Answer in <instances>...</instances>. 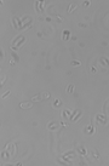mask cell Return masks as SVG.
Returning <instances> with one entry per match:
<instances>
[{
  "label": "cell",
  "mask_w": 109,
  "mask_h": 166,
  "mask_svg": "<svg viewBox=\"0 0 109 166\" xmlns=\"http://www.w3.org/2000/svg\"><path fill=\"white\" fill-rule=\"evenodd\" d=\"M12 24H14L15 29H22V21L18 17H12Z\"/></svg>",
  "instance_id": "cell-5"
},
{
  "label": "cell",
  "mask_w": 109,
  "mask_h": 166,
  "mask_svg": "<svg viewBox=\"0 0 109 166\" xmlns=\"http://www.w3.org/2000/svg\"><path fill=\"white\" fill-rule=\"evenodd\" d=\"M91 72H92V73H96V68H93V67H92V68H91Z\"/></svg>",
  "instance_id": "cell-28"
},
{
  "label": "cell",
  "mask_w": 109,
  "mask_h": 166,
  "mask_svg": "<svg viewBox=\"0 0 109 166\" xmlns=\"http://www.w3.org/2000/svg\"><path fill=\"white\" fill-rule=\"evenodd\" d=\"M76 5H75V4H70V6H69V9H68V14H70V12H73V11H74L75 9H76Z\"/></svg>",
  "instance_id": "cell-22"
},
{
  "label": "cell",
  "mask_w": 109,
  "mask_h": 166,
  "mask_svg": "<svg viewBox=\"0 0 109 166\" xmlns=\"http://www.w3.org/2000/svg\"><path fill=\"white\" fill-rule=\"evenodd\" d=\"M92 155H93V158H95L96 160H99V159H101V155H99V153L96 152V150H92Z\"/></svg>",
  "instance_id": "cell-21"
},
{
  "label": "cell",
  "mask_w": 109,
  "mask_h": 166,
  "mask_svg": "<svg viewBox=\"0 0 109 166\" xmlns=\"http://www.w3.org/2000/svg\"><path fill=\"white\" fill-rule=\"evenodd\" d=\"M52 105H53V108H60L62 105V102H61V99H58V98H56L53 101V103H52Z\"/></svg>",
  "instance_id": "cell-17"
},
{
  "label": "cell",
  "mask_w": 109,
  "mask_h": 166,
  "mask_svg": "<svg viewBox=\"0 0 109 166\" xmlns=\"http://www.w3.org/2000/svg\"><path fill=\"white\" fill-rule=\"evenodd\" d=\"M50 97H51V93H48V92H42V93L38 95V96L32 97V102H38V101H42V99H47Z\"/></svg>",
  "instance_id": "cell-2"
},
{
  "label": "cell",
  "mask_w": 109,
  "mask_h": 166,
  "mask_svg": "<svg viewBox=\"0 0 109 166\" xmlns=\"http://www.w3.org/2000/svg\"><path fill=\"white\" fill-rule=\"evenodd\" d=\"M81 115H82L81 110H76L75 113H73V114H72V117H70V121H76L78 119L81 118Z\"/></svg>",
  "instance_id": "cell-9"
},
{
  "label": "cell",
  "mask_w": 109,
  "mask_h": 166,
  "mask_svg": "<svg viewBox=\"0 0 109 166\" xmlns=\"http://www.w3.org/2000/svg\"><path fill=\"white\" fill-rule=\"evenodd\" d=\"M0 6H3V1H0Z\"/></svg>",
  "instance_id": "cell-30"
},
{
  "label": "cell",
  "mask_w": 109,
  "mask_h": 166,
  "mask_svg": "<svg viewBox=\"0 0 109 166\" xmlns=\"http://www.w3.org/2000/svg\"><path fill=\"white\" fill-rule=\"evenodd\" d=\"M10 64H11V66H15V64H16V62H15V61H12V60H10Z\"/></svg>",
  "instance_id": "cell-27"
},
{
  "label": "cell",
  "mask_w": 109,
  "mask_h": 166,
  "mask_svg": "<svg viewBox=\"0 0 109 166\" xmlns=\"http://www.w3.org/2000/svg\"><path fill=\"white\" fill-rule=\"evenodd\" d=\"M21 21H22V29H24V28H28L30 26L32 18L30 17H23V20H21Z\"/></svg>",
  "instance_id": "cell-7"
},
{
  "label": "cell",
  "mask_w": 109,
  "mask_h": 166,
  "mask_svg": "<svg viewBox=\"0 0 109 166\" xmlns=\"http://www.w3.org/2000/svg\"><path fill=\"white\" fill-rule=\"evenodd\" d=\"M24 42H26V36H24V35H17V36L15 38V40L12 41L11 47L14 48V50H17V48H20L22 45H24Z\"/></svg>",
  "instance_id": "cell-1"
},
{
  "label": "cell",
  "mask_w": 109,
  "mask_h": 166,
  "mask_svg": "<svg viewBox=\"0 0 109 166\" xmlns=\"http://www.w3.org/2000/svg\"><path fill=\"white\" fill-rule=\"evenodd\" d=\"M79 26H80V27H81V28H84V27H86V26H85V24H82V23H79Z\"/></svg>",
  "instance_id": "cell-29"
},
{
  "label": "cell",
  "mask_w": 109,
  "mask_h": 166,
  "mask_svg": "<svg viewBox=\"0 0 109 166\" xmlns=\"http://www.w3.org/2000/svg\"><path fill=\"white\" fill-rule=\"evenodd\" d=\"M96 121L97 123H99V124H107V121H108V118L104 115V114H97L96 115Z\"/></svg>",
  "instance_id": "cell-4"
},
{
  "label": "cell",
  "mask_w": 109,
  "mask_h": 166,
  "mask_svg": "<svg viewBox=\"0 0 109 166\" xmlns=\"http://www.w3.org/2000/svg\"><path fill=\"white\" fill-rule=\"evenodd\" d=\"M93 125H90V126H86L85 127V133H89V135H92L93 133Z\"/></svg>",
  "instance_id": "cell-15"
},
{
  "label": "cell",
  "mask_w": 109,
  "mask_h": 166,
  "mask_svg": "<svg viewBox=\"0 0 109 166\" xmlns=\"http://www.w3.org/2000/svg\"><path fill=\"white\" fill-rule=\"evenodd\" d=\"M70 64H72L73 67H79V66H80V62H79V61H76V60H73V61L70 62Z\"/></svg>",
  "instance_id": "cell-23"
},
{
  "label": "cell",
  "mask_w": 109,
  "mask_h": 166,
  "mask_svg": "<svg viewBox=\"0 0 109 166\" xmlns=\"http://www.w3.org/2000/svg\"><path fill=\"white\" fill-rule=\"evenodd\" d=\"M10 93H11V92H10V91H6V92H5V93H4V95H3V96H1V98H6V97L9 96V95H10Z\"/></svg>",
  "instance_id": "cell-24"
},
{
  "label": "cell",
  "mask_w": 109,
  "mask_h": 166,
  "mask_svg": "<svg viewBox=\"0 0 109 166\" xmlns=\"http://www.w3.org/2000/svg\"><path fill=\"white\" fill-rule=\"evenodd\" d=\"M32 107H33L32 102H22V103H20V108H22V109H28V108H32Z\"/></svg>",
  "instance_id": "cell-12"
},
{
  "label": "cell",
  "mask_w": 109,
  "mask_h": 166,
  "mask_svg": "<svg viewBox=\"0 0 109 166\" xmlns=\"http://www.w3.org/2000/svg\"><path fill=\"white\" fill-rule=\"evenodd\" d=\"M35 5V10L39 12V14H42V11H44V1H35L34 3Z\"/></svg>",
  "instance_id": "cell-8"
},
{
  "label": "cell",
  "mask_w": 109,
  "mask_h": 166,
  "mask_svg": "<svg viewBox=\"0 0 109 166\" xmlns=\"http://www.w3.org/2000/svg\"><path fill=\"white\" fill-rule=\"evenodd\" d=\"M61 126H62L61 123L51 121V123H48V124H47V126H46V127H47V130H51V131H52V130H58Z\"/></svg>",
  "instance_id": "cell-3"
},
{
  "label": "cell",
  "mask_w": 109,
  "mask_h": 166,
  "mask_svg": "<svg viewBox=\"0 0 109 166\" xmlns=\"http://www.w3.org/2000/svg\"><path fill=\"white\" fill-rule=\"evenodd\" d=\"M10 57H11L10 60H12V61H15V62H16V63H17V62H20V56L17 55V53H15V52H12Z\"/></svg>",
  "instance_id": "cell-16"
},
{
  "label": "cell",
  "mask_w": 109,
  "mask_h": 166,
  "mask_svg": "<svg viewBox=\"0 0 109 166\" xmlns=\"http://www.w3.org/2000/svg\"><path fill=\"white\" fill-rule=\"evenodd\" d=\"M67 93H69V95H70V93H73V91H74V85H73V84H69L68 86H67Z\"/></svg>",
  "instance_id": "cell-19"
},
{
  "label": "cell",
  "mask_w": 109,
  "mask_h": 166,
  "mask_svg": "<svg viewBox=\"0 0 109 166\" xmlns=\"http://www.w3.org/2000/svg\"><path fill=\"white\" fill-rule=\"evenodd\" d=\"M70 39V32L69 30H63V33H62V40L63 41H67Z\"/></svg>",
  "instance_id": "cell-11"
},
{
  "label": "cell",
  "mask_w": 109,
  "mask_h": 166,
  "mask_svg": "<svg viewBox=\"0 0 109 166\" xmlns=\"http://www.w3.org/2000/svg\"><path fill=\"white\" fill-rule=\"evenodd\" d=\"M91 1H84V6H90Z\"/></svg>",
  "instance_id": "cell-26"
},
{
  "label": "cell",
  "mask_w": 109,
  "mask_h": 166,
  "mask_svg": "<svg viewBox=\"0 0 109 166\" xmlns=\"http://www.w3.org/2000/svg\"><path fill=\"white\" fill-rule=\"evenodd\" d=\"M4 58V51H3V48H0V61Z\"/></svg>",
  "instance_id": "cell-25"
},
{
  "label": "cell",
  "mask_w": 109,
  "mask_h": 166,
  "mask_svg": "<svg viewBox=\"0 0 109 166\" xmlns=\"http://www.w3.org/2000/svg\"><path fill=\"white\" fill-rule=\"evenodd\" d=\"M10 156H11V154H10V152L7 150L6 148L0 153V159L3 160V161H6L7 159H10Z\"/></svg>",
  "instance_id": "cell-6"
},
{
  "label": "cell",
  "mask_w": 109,
  "mask_h": 166,
  "mask_svg": "<svg viewBox=\"0 0 109 166\" xmlns=\"http://www.w3.org/2000/svg\"><path fill=\"white\" fill-rule=\"evenodd\" d=\"M99 63H101V66H103V67H107L108 66V60L102 57V58H99Z\"/></svg>",
  "instance_id": "cell-18"
},
{
  "label": "cell",
  "mask_w": 109,
  "mask_h": 166,
  "mask_svg": "<svg viewBox=\"0 0 109 166\" xmlns=\"http://www.w3.org/2000/svg\"><path fill=\"white\" fill-rule=\"evenodd\" d=\"M78 152H79V154H81V155H84V156H86V155H87V150H86L84 147H81V145H79V147H78Z\"/></svg>",
  "instance_id": "cell-14"
},
{
  "label": "cell",
  "mask_w": 109,
  "mask_h": 166,
  "mask_svg": "<svg viewBox=\"0 0 109 166\" xmlns=\"http://www.w3.org/2000/svg\"><path fill=\"white\" fill-rule=\"evenodd\" d=\"M63 158H66V159H69V160H70V159H74V158H75V153L70 150V152L66 153V154L63 155Z\"/></svg>",
  "instance_id": "cell-13"
},
{
  "label": "cell",
  "mask_w": 109,
  "mask_h": 166,
  "mask_svg": "<svg viewBox=\"0 0 109 166\" xmlns=\"http://www.w3.org/2000/svg\"><path fill=\"white\" fill-rule=\"evenodd\" d=\"M72 112H70V109H64V110L62 112V118L64 119V120H67V119H69L70 117H72Z\"/></svg>",
  "instance_id": "cell-10"
},
{
  "label": "cell",
  "mask_w": 109,
  "mask_h": 166,
  "mask_svg": "<svg viewBox=\"0 0 109 166\" xmlns=\"http://www.w3.org/2000/svg\"><path fill=\"white\" fill-rule=\"evenodd\" d=\"M10 147H11V156H15V154H16V144L15 143H10Z\"/></svg>",
  "instance_id": "cell-20"
}]
</instances>
